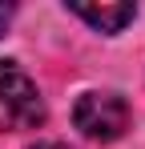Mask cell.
<instances>
[{"label":"cell","instance_id":"1","mask_svg":"<svg viewBox=\"0 0 145 149\" xmlns=\"http://www.w3.org/2000/svg\"><path fill=\"white\" fill-rule=\"evenodd\" d=\"M45 117L48 109H45L36 81L16 61H0V129L4 133L36 129V125H45Z\"/></svg>","mask_w":145,"mask_h":149},{"label":"cell","instance_id":"4","mask_svg":"<svg viewBox=\"0 0 145 149\" xmlns=\"http://www.w3.org/2000/svg\"><path fill=\"white\" fill-rule=\"evenodd\" d=\"M8 20H12V4H0V36H4V28H8Z\"/></svg>","mask_w":145,"mask_h":149},{"label":"cell","instance_id":"5","mask_svg":"<svg viewBox=\"0 0 145 149\" xmlns=\"http://www.w3.org/2000/svg\"><path fill=\"white\" fill-rule=\"evenodd\" d=\"M32 149H69V145H65V141H36Z\"/></svg>","mask_w":145,"mask_h":149},{"label":"cell","instance_id":"3","mask_svg":"<svg viewBox=\"0 0 145 149\" xmlns=\"http://www.w3.org/2000/svg\"><path fill=\"white\" fill-rule=\"evenodd\" d=\"M72 16H81L85 24H93L97 32H121V28L129 24L133 16H137V8L133 4H69Z\"/></svg>","mask_w":145,"mask_h":149},{"label":"cell","instance_id":"2","mask_svg":"<svg viewBox=\"0 0 145 149\" xmlns=\"http://www.w3.org/2000/svg\"><path fill=\"white\" fill-rule=\"evenodd\" d=\"M129 121H133V113H129V101L121 93H85L72 105V125L89 141H101V145L125 137Z\"/></svg>","mask_w":145,"mask_h":149}]
</instances>
